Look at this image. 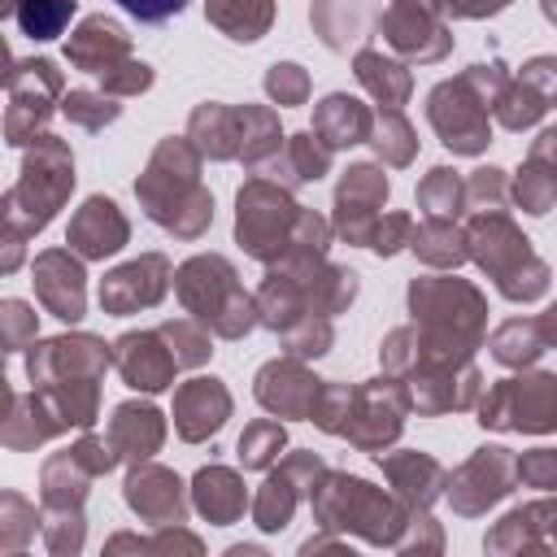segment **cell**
Here are the masks:
<instances>
[{"instance_id": "6da1fadb", "label": "cell", "mask_w": 557, "mask_h": 557, "mask_svg": "<svg viewBox=\"0 0 557 557\" xmlns=\"http://www.w3.org/2000/svg\"><path fill=\"white\" fill-rule=\"evenodd\" d=\"M235 235L257 261H292V257H322L326 252V222L300 209L278 183L248 178L239 187Z\"/></svg>"}, {"instance_id": "7a4b0ae2", "label": "cell", "mask_w": 557, "mask_h": 557, "mask_svg": "<svg viewBox=\"0 0 557 557\" xmlns=\"http://www.w3.org/2000/svg\"><path fill=\"white\" fill-rule=\"evenodd\" d=\"M148 218L183 239H196L213 222V196L200 187V148L187 139H165L135 183Z\"/></svg>"}, {"instance_id": "3957f363", "label": "cell", "mask_w": 557, "mask_h": 557, "mask_svg": "<svg viewBox=\"0 0 557 557\" xmlns=\"http://www.w3.org/2000/svg\"><path fill=\"white\" fill-rule=\"evenodd\" d=\"M505 91V65H470L461 78L440 83L431 91L426 117L440 131L444 148L453 152H483L492 144V126H487V109H496Z\"/></svg>"}, {"instance_id": "277c9868", "label": "cell", "mask_w": 557, "mask_h": 557, "mask_svg": "<svg viewBox=\"0 0 557 557\" xmlns=\"http://www.w3.org/2000/svg\"><path fill=\"white\" fill-rule=\"evenodd\" d=\"M74 187V157L57 135H39L26 152L22 178L9 187L4 196V231L13 235H35L52 222V213L61 209V200Z\"/></svg>"}, {"instance_id": "5b68a950", "label": "cell", "mask_w": 557, "mask_h": 557, "mask_svg": "<svg viewBox=\"0 0 557 557\" xmlns=\"http://www.w3.org/2000/svg\"><path fill=\"white\" fill-rule=\"evenodd\" d=\"M466 248L496 278L500 296H509V300H535L548 287V265L531 252V239L500 209H487V213L470 218Z\"/></svg>"}, {"instance_id": "8992f818", "label": "cell", "mask_w": 557, "mask_h": 557, "mask_svg": "<svg viewBox=\"0 0 557 557\" xmlns=\"http://www.w3.org/2000/svg\"><path fill=\"white\" fill-rule=\"evenodd\" d=\"M178 300L187 305V313H196V322H209V331H218L222 339H239L244 331H252L257 318V300L244 296L235 270L226 257H191L178 278Z\"/></svg>"}, {"instance_id": "52a82bcc", "label": "cell", "mask_w": 557, "mask_h": 557, "mask_svg": "<svg viewBox=\"0 0 557 557\" xmlns=\"http://www.w3.org/2000/svg\"><path fill=\"white\" fill-rule=\"evenodd\" d=\"M479 422L496 431H553L557 426V374H527V379H500L483 405Z\"/></svg>"}, {"instance_id": "ba28073f", "label": "cell", "mask_w": 557, "mask_h": 557, "mask_svg": "<svg viewBox=\"0 0 557 557\" xmlns=\"http://www.w3.org/2000/svg\"><path fill=\"white\" fill-rule=\"evenodd\" d=\"M61 96V74L52 61H13L9 74V113H4V135L9 144H35L39 126L52 113V100Z\"/></svg>"}, {"instance_id": "9c48e42d", "label": "cell", "mask_w": 557, "mask_h": 557, "mask_svg": "<svg viewBox=\"0 0 557 557\" xmlns=\"http://www.w3.org/2000/svg\"><path fill=\"white\" fill-rule=\"evenodd\" d=\"M313 509L326 527H357L370 540H379V531L370 522L392 518V500L383 492H374L366 479H348V474H326V483L313 487Z\"/></svg>"}, {"instance_id": "30bf717a", "label": "cell", "mask_w": 557, "mask_h": 557, "mask_svg": "<svg viewBox=\"0 0 557 557\" xmlns=\"http://www.w3.org/2000/svg\"><path fill=\"white\" fill-rule=\"evenodd\" d=\"M444 0H392V9L383 13V35L396 52H405L409 61H440L453 44V35L440 22Z\"/></svg>"}, {"instance_id": "8fae6325", "label": "cell", "mask_w": 557, "mask_h": 557, "mask_svg": "<svg viewBox=\"0 0 557 557\" xmlns=\"http://www.w3.org/2000/svg\"><path fill=\"white\" fill-rule=\"evenodd\" d=\"M409 409V392L392 379H374L366 387H352V409L344 422V435L361 448H379L400 435V418Z\"/></svg>"}, {"instance_id": "7c38bea8", "label": "cell", "mask_w": 557, "mask_h": 557, "mask_svg": "<svg viewBox=\"0 0 557 557\" xmlns=\"http://www.w3.org/2000/svg\"><path fill=\"white\" fill-rule=\"evenodd\" d=\"M383 200H387V178L379 165H348V174L339 178L335 191V231L348 244H370L374 226L383 222Z\"/></svg>"}, {"instance_id": "4fadbf2b", "label": "cell", "mask_w": 557, "mask_h": 557, "mask_svg": "<svg viewBox=\"0 0 557 557\" xmlns=\"http://www.w3.org/2000/svg\"><path fill=\"white\" fill-rule=\"evenodd\" d=\"M109 361L113 357L96 335H61V339H44L39 348L30 344L26 374L35 387H48L65 379H100Z\"/></svg>"}, {"instance_id": "5bb4252c", "label": "cell", "mask_w": 557, "mask_h": 557, "mask_svg": "<svg viewBox=\"0 0 557 557\" xmlns=\"http://www.w3.org/2000/svg\"><path fill=\"white\" fill-rule=\"evenodd\" d=\"M518 479V461L509 457V448H479L448 483V496L461 513H479L492 500H500L509 492V483Z\"/></svg>"}, {"instance_id": "9a60e30c", "label": "cell", "mask_w": 557, "mask_h": 557, "mask_svg": "<svg viewBox=\"0 0 557 557\" xmlns=\"http://www.w3.org/2000/svg\"><path fill=\"white\" fill-rule=\"evenodd\" d=\"M165 287H170V261L157 257V252H148V257H139V261L117 265V270L100 283V305H104L109 313H135V309L157 305V300L165 296Z\"/></svg>"}, {"instance_id": "2e32d148", "label": "cell", "mask_w": 557, "mask_h": 557, "mask_svg": "<svg viewBox=\"0 0 557 557\" xmlns=\"http://www.w3.org/2000/svg\"><path fill=\"white\" fill-rule=\"evenodd\" d=\"M322 396V379H313L296 357L270 361L257 374V400L278 418H313Z\"/></svg>"}, {"instance_id": "e0dca14e", "label": "cell", "mask_w": 557, "mask_h": 557, "mask_svg": "<svg viewBox=\"0 0 557 557\" xmlns=\"http://www.w3.org/2000/svg\"><path fill=\"white\" fill-rule=\"evenodd\" d=\"M83 278H87L83 265L65 248H48V252L35 257V296L61 322L83 318V305H87V283Z\"/></svg>"}, {"instance_id": "ac0fdd59", "label": "cell", "mask_w": 557, "mask_h": 557, "mask_svg": "<svg viewBox=\"0 0 557 557\" xmlns=\"http://www.w3.org/2000/svg\"><path fill=\"white\" fill-rule=\"evenodd\" d=\"M113 348H117V352H113V366H117V374H122L131 387H139V392H161V387L174 383L178 361H174V352L165 348V335H161V331H131V335H122Z\"/></svg>"}, {"instance_id": "d6986e66", "label": "cell", "mask_w": 557, "mask_h": 557, "mask_svg": "<svg viewBox=\"0 0 557 557\" xmlns=\"http://www.w3.org/2000/svg\"><path fill=\"white\" fill-rule=\"evenodd\" d=\"M313 474H322V461H318L313 453H296L278 474H270V479L261 483L257 500H252L257 527H265V531L287 527V518H292V509H296V500H300V487H313Z\"/></svg>"}, {"instance_id": "ffe728a7", "label": "cell", "mask_w": 557, "mask_h": 557, "mask_svg": "<svg viewBox=\"0 0 557 557\" xmlns=\"http://www.w3.org/2000/svg\"><path fill=\"white\" fill-rule=\"evenodd\" d=\"M126 218L122 209L109 200V196H91L74 218H70V248L87 261H100V257H113L122 244H126Z\"/></svg>"}, {"instance_id": "44dd1931", "label": "cell", "mask_w": 557, "mask_h": 557, "mask_svg": "<svg viewBox=\"0 0 557 557\" xmlns=\"http://www.w3.org/2000/svg\"><path fill=\"white\" fill-rule=\"evenodd\" d=\"M231 413V396L218 379H191L174 392V426L183 440H209Z\"/></svg>"}, {"instance_id": "7402d4cb", "label": "cell", "mask_w": 557, "mask_h": 557, "mask_svg": "<svg viewBox=\"0 0 557 557\" xmlns=\"http://www.w3.org/2000/svg\"><path fill=\"white\" fill-rule=\"evenodd\" d=\"M65 57H70L78 70H87V74H109L113 65H122V61L131 57V39H126V30H122L113 17H87V22L70 35Z\"/></svg>"}, {"instance_id": "603a6c76", "label": "cell", "mask_w": 557, "mask_h": 557, "mask_svg": "<svg viewBox=\"0 0 557 557\" xmlns=\"http://www.w3.org/2000/svg\"><path fill=\"white\" fill-rule=\"evenodd\" d=\"M126 505L148 522H183L187 518L183 483L161 466H139L126 479Z\"/></svg>"}, {"instance_id": "cb8c5ba5", "label": "cell", "mask_w": 557, "mask_h": 557, "mask_svg": "<svg viewBox=\"0 0 557 557\" xmlns=\"http://www.w3.org/2000/svg\"><path fill=\"white\" fill-rule=\"evenodd\" d=\"M374 131V113L352 100V96H326L313 113V135L326 144V148H348V144H366Z\"/></svg>"}, {"instance_id": "d4e9b609", "label": "cell", "mask_w": 557, "mask_h": 557, "mask_svg": "<svg viewBox=\"0 0 557 557\" xmlns=\"http://www.w3.org/2000/svg\"><path fill=\"white\" fill-rule=\"evenodd\" d=\"M187 135H191V144L200 148V157H213V161L239 157V148H244V109L200 104V109L191 113Z\"/></svg>"}, {"instance_id": "484cf974", "label": "cell", "mask_w": 557, "mask_h": 557, "mask_svg": "<svg viewBox=\"0 0 557 557\" xmlns=\"http://www.w3.org/2000/svg\"><path fill=\"white\" fill-rule=\"evenodd\" d=\"M161 413L152 405H117L113 409V422H109V444L117 457H135V461H148L157 448H161Z\"/></svg>"}, {"instance_id": "4316f807", "label": "cell", "mask_w": 557, "mask_h": 557, "mask_svg": "<svg viewBox=\"0 0 557 557\" xmlns=\"http://www.w3.org/2000/svg\"><path fill=\"white\" fill-rule=\"evenodd\" d=\"M244 505H248V492L226 466H209V470L196 474V509L209 522L226 527V522H235L244 513Z\"/></svg>"}, {"instance_id": "83f0119b", "label": "cell", "mask_w": 557, "mask_h": 557, "mask_svg": "<svg viewBox=\"0 0 557 557\" xmlns=\"http://www.w3.org/2000/svg\"><path fill=\"white\" fill-rule=\"evenodd\" d=\"M352 70H357V83H361L383 109H400V104L409 100V70H405L400 61H387L383 52L361 48L357 61H352Z\"/></svg>"}, {"instance_id": "f1b7e54d", "label": "cell", "mask_w": 557, "mask_h": 557, "mask_svg": "<svg viewBox=\"0 0 557 557\" xmlns=\"http://www.w3.org/2000/svg\"><path fill=\"white\" fill-rule=\"evenodd\" d=\"M409 244H413V252H418L426 265H435V270L461 265V261L470 257V248H466V231H457L453 218H426V222L413 231Z\"/></svg>"}, {"instance_id": "f546056e", "label": "cell", "mask_w": 557, "mask_h": 557, "mask_svg": "<svg viewBox=\"0 0 557 557\" xmlns=\"http://www.w3.org/2000/svg\"><path fill=\"white\" fill-rule=\"evenodd\" d=\"M379 466L392 474V483L400 487V496L409 505H426L435 496V487L444 483V470L422 453H400V457H383L379 453Z\"/></svg>"}, {"instance_id": "4dcf8cb0", "label": "cell", "mask_w": 557, "mask_h": 557, "mask_svg": "<svg viewBox=\"0 0 557 557\" xmlns=\"http://www.w3.org/2000/svg\"><path fill=\"white\" fill-rule=\"evenodd\" d=\"M209 22L218 30H226L231 39H261V30L270 26L274 4L270 0H209L205 4Z\"/></svg>"}, {"instance_id": "1f68e13d", "label": "cell", "mask_w": 557, "mask_h": 557, "mask_svg": "<svg viewBox=\"0 0 557 557\" xmlns=\"http://www.w3.org/2000/svg\"><path fill=\"white\" fill-rule=\"evenodd\" d=\"M74 9H78V0H13L9 4V17L30 39H57L70 26Z\"/></svg>"}, {"instance_id": "d6a6232c", "label": "cell", "mask_w": 557, "mask_h": 557, "mask_svg": "<svg viewBox=\"0 0 557 557\" xmlns=\"http://www.w3.org/2000/svg\"><path fill=\"white\" fill-rule=\"evenodd\" d=\"M274 157H283V178H287V183H313V178H322L326 165H331V148H326L313 131L292 135Z\"/></svg>"}, {"instance_id": "836d02e7", "label": "cell", "mask_w": 557, "mask_h": 557, "mask_svg": "<svg viewBox=\"0 0 557 557\" xmlns=\"http://www.w3.org/2000/svg\"><path fill=\"white\" fill-rule=\"evenodd\" d=\"M544 109H553L548 96H544L535 83H527V78L505 83V91H500V100H496V117H500L505 131H527V126H535V122L544 117Z\"/></svg>"}, {"instance_id": "e575fe53", "label": "cell", "mask_w": 557, "mask_h": 557, "mask_svg": "<svg viewBox=\"0 0 557 557\" xmlns=\"http://www.w3.org/2000/svg\"><path fill=\"white\" fill-rule=\"evenodd\" d=\"M544 348H548V344H544L540 318H531V322L513 318V322H505V326L492 335V352H496L500 366H531Z\"/></svg>"}, {"instance_id": "d590c367", "label": "cell", "mask_w": 557, "mask_h": 557, "mask_svg": "<svg viewBox=\"0 0 557 557\" xmlns=\"http://www.w3.org/2000/svg\"><path fill=\"white\" fill-rule=\"evenodd\" d=\"M366 144H374V152H379L387 165H405V161L413 157V148H418L413 126L400 117V109H383V113L374 117V131H370Z\"/></svg>"}, {"instance_id": "8d00e7d4", "label": "cell", "mask_w": 557, "mask_h": 557, "mask_svg": "<svg viewBox=\"0 0 557 557\" xmlns=\"http://www.w3.org/2000/svg\"><path fill=\"white\" fill-rule=\"evenodd\" d=\"M418 205L426 209V218H457L461 205H466V183L453 174V170H431L418 187Z\"/></svg>"}, {"instance_id": "74e56055", "label": "cell", "mask_w": 557, "mask_h": 557, "mask_svg": "<svg viewBox=\"0 0 557 557\" xmlns=\"http://www.w3.org/2000/svg\"><path fill=\"white\" fill-rule=\"evenodd\" d=\"M283 440H287V431H283L274 418H261V422H252V426L239 435V461H244L248 470H261V466H270V461L278 457Z\"/></svg>"}, {"instance_id": "f35d334b", "label": "cell", "mask_w": 557, "mask_h": 557, "mask_svg": "<svg viewBox=\"0 0 557 557\" xmlns=\"http://www.w3.org/2000/svg\"><path fill=\"white\" fill-rule=\"evenodd\" d=\"M513 200L527 209V213H548V205L557 200V174H548L544 165L527 161L518 170V183H513Z\"/></svg>"}, {"instance_id": "ab89813d", "label": "cell", "mask_w": 557, "mask_h": 557, "mask_svg": "<svg viewBox=\"0 0 557 557\" xmlns=\"http://www.w3.org/2000/svg\"><path fill=\"white\" fill-rule=\"evenodd\" d=\"M61 113H65L70 122L87 126V131H100L104 122H113V117L122 113V104H113V100H104V96H96V91H65V96H61Z\"/></svg>"}, {"instance_id": "60d3db41", "label": "cell", "mask_w": 557, "mask_h": 557, "mask_svg": "<svg viewBox=\"0 0 557 557\" xmlns=\"http://www.w3.org/2000/svg\"><path fill=\"white\" fill-rule=\"evenodd\" d=\"M161 335H165V344H170V352H174V361L178 366H200L213 348H209V335L200 331V322H165V326H157Z\"/></svg>"}, {"instance_id": "b9f144b4", "label": "cell", "mask_w": 557, "mask_h": 557, "mask_svg": "<svg viewBox=\"0 0 557 557\" xmlns=\"http://www.w3.org/2000/svg\"><path fill=\"white\" fill-rule=\"evenodd\" d=\"M265 91H270L278 104H305V96H309V78H305L300 65L283 61V65H270V74H265Z\"/></svg>"}, {"instance_id": "7bdbcfd3", "label": "cell", "mask_w": 557, "mask_h": 557, "mask_svg": "<svg viewBox=\"0 0 557 557\" xmlns=\"http://www.w3.org/2000/svg\"><path fill=\"white\" fill-rule=\"evenodd\" d=\"M104 78V87L109 91H117V96H135V91H148L152 87V70L144 65V61H122V65H113L109 74H100Z\"/></svg>"}, {"instance_id": "ee69618b", "label": "cell", "mask_w": 557, "mask_h": 557, "mask_svg": "<svg viewBox=\"0 0 557 557\" xmlns=\"http://www.w3.org/2000/svg\"><path fill=\"white\" fill-rule=\"evenodd\" d=\"M487 209H500L505 205V174L500 170H474L470 183H466V205H483Z\"/></svg>"}, {"instance_id": "f6af8a7d", "label": "cell", "mask_w": 557, "mask_h": 557, "mask_svg": "<svg viewBox=\"0 0 557 557\" xmlns=\"http://www.w3.org/2000/svg\"><path fill=\"white\" fill-rule=\"evenodd\" d=\"M413 239V222L405 218V213H387L379 226H374V239H370V248L379 252V257H392L400 244H409Z\"/></svg>"}, {"instance_id": "bcb514c9", "label": "cell", "mask_w": 557, "mask_h": 557, "mask_svg": "<svg viewBox=\"0 0 557 557\" xmlns=\"http://www.w3.org/2000/svg\"><path fill=\"white\" fill-rule=\"evenodd\" d=\"M4 348L17 352L26 339H35V313L22 305V300H4Z\"/></svg>"}, {"instance_id": "7dc6e473", "label": "cell", "mask_w": 557, "mask_h": 557, "mask_svg": "<svg viewBox=\"0 0 557 557\" xmlns=\"http://www.w3.org/2000/svg\"><path fill=\"white\" fill-rule=\"evenodd\" d=\"M518 479L531 483V487H553V492H557V453H553V448L527 453V457L518 461Z\"/></svg>"}, {"instance_id": "c3c4849f", "label": "cell", "mask_w": 557, "mask_h": 557, "mask_svg": "<svg viewBox=\"0 0 557 557\" xmlns=\"http://www.w3.org/2000/svg\"><path fill=\"white\" fill-rule=\"evenodd\" d=\"M135 22H165L187 9V0H117Z\"/></svg>"}, {"instance_id": "681fc988", "label": "cell", "mask_w": 557, "mask_h": 557, "mask_svg": "<svg viewBox=\"0 0 557 557\" xmlns=\"http://www.w3.org/2000/svg\"><path fill=\"white\" fill-rule=\"evenodd\" d=\"M527 161H535V165H544L548 174H557V126H548L535 144H531V157Z\"/></svg>"}, {"instance_id": "f907efd6", "label": "cell", "mask_w": 557, "mask_h": 557, "mask_svg": "<svg viewBox=\"0 0 557 557\" xmlns=\"http://www.w3.org/2000/svg\"><path fill=\"white\" fill-rule=\"evenodd\" d=\"M509 0H444V9H453L457 17H483V13H500Z\"/></svg>"}, {"instance_id": "816d5d0a", "label": "cell", "mask_w": 557, "mask_h": 557, "mask_svg": "<svg viewBox=\"0 0 557 557\" xmlns=\"http://www.w3.org/2000/svg\"><path fill=\"white\" fill-rule=\"evenodd\" d=\"M544 17H548V22H557V0H544Z\"/></svg>"}]
</instances>
